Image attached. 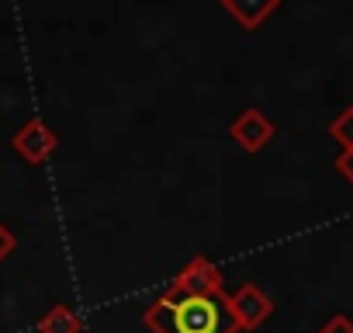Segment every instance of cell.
<instances>
[{
	"label": "cell",
	"mask_w": 353,
	"mask_h": 333,
	"mask_svg": "<svg viewBox=\"0 0 353 333\" xmlns=\"http://www.w3.org/2000/svg\"><path fill=\"white\" fill-rule=\"evenodd\" d=\"M14 250H18V236H14L4 222H0V260H8Z\"/></svg>",
	"instance_id": "10"
},
{
	"label": "cell",
	"mask_w": 353,
	"mask_h": 333,
	"mask_svg": "<svg viewBox=\"0 0 353 333\" xmlns=\"http://www.w3.org/2000/svg\"><path fill=\"white\" fill-rule=\"evenodd\" d=\"M329 139L339 142V149H353V104L343 108V111L329 122Z\"/></svg>",
	"instance_id": "8"
},
{
	"label": "cell",
	"mask_w": 353,
	"mask_h": 333,
	"mask_svg": "<svg viewBox=\"0 0 353 333\" xmlns=\"http://www.w3.org/2000/svg\"><path fill=\"white\" fill-rule=\"evenodd\" d=\"M332 166H336V174H339L346 184H353V149H339L336 160H332Z\"/></svg>",
	"instance_id": "9"
},
{
	"label": "cell",
	"mask_w": 353,
	"mask_h": 333,
	"mask_svg": "<svg viewBox=\"0 0 353 333\" xmlns=\"http://www.w3.org/2000/svg\"><path fill=\"white\" fill-rule=\"evenodd\" d=\"M319 333H353V319L339 312V316H332L325 326H319Z\"/></svg>",
	"instance_id": "11"
},
{
	"label": "cell",
	"mask_w": 353,
	"mask_h": 333,
	"mask_svg": "<svg viewBox=\"0 0 353 333\" xmlns=\"http://www.w3.org/2000/svg\"><path fill=\"white\" fill-rule=\"evenodd\" d=\"M222 11L246 32H256L277 8H281V0H219Z\"/></svg>",
	"instance_id": "6"
},
{
	"label": "cell",
	"mask_w": 353,
	"mask_h": 333,
	"mask_svg": "<svg viewBox=\"0 0 353 333\" xmlns=\"http://www.w3.org/2000/svg\"><path fill=\"white\" fill-rule=\"evenodd\" d=\"M222 281H225V274H222V267L215 260L191 257L181 271L173 274L170 292H176V295H219L222 292Z\"/></svg>",
	"instance_id": "5"
},
{
	"label": "cell",
	"mask_w": 353,
	"mask_h": 333,
	"mask_svg": "<svg viewBox=\"0 0 353 333\" xmlns=\"http://www.w3.org/2000/svg\"><path fill=\"white\" fill-rule=\"evenodd\" d=\"M39 333H83V319L73 305L56 302L39 316Z\"/></svg>",
	"instance_id": "7"
},
{
	"label": "cell",
	"mask_w": 353,
	"mask_h": 333,
	"mask_svg": "<svg viewBox=\"0 0 353 333\" xmlns=\"http://www.w3.org/2000/svg\"><path fill=\"white\" fill-rule=\"evenodd\" d=\"M229 305H232V316H236V323H239L243 333L260 330L274 316V298L256 281H243L236 292H229Z\"/></svg>",
	"instance_id": "4"
},
{
	"label": "cell",
	"mask_w": 353,
	"mask_h": 333,
	"mask_svg": "<svg viewBox=\"0 0 353 333\" xmlns=\"http://www.w3.org/2000/svg\"><path fill=\"white\" fill-rule=\"evenodd\" d=\"M274 135H277V125L267 118V111H260V108H243L232 122H229V139L243 149V153H260V149H267L270 142H274Z\"/></svg>",
	"instance_id": "3"
},
{
	"label": "cell",
	"mask_w": 353,
	"mask_h": 333,
	"mask_svg": "<svg viewBox=\"0 0 353 333\" xmlns=\"http://www.w3.org/2000/svg\"><path fill=\"white\" fill-rule=\"evenodd\" d=\"M11 146H14V153H18L28 166H42V163H49L52 153L59 149V135H56V129H49L46 118L35 115V118H28V122L14 132Z\"/></svg>",
	"instance_id": "2"
},
{
	"label": "cell",
	"mask_w": 353,
	"mask_h": 333,
	"mask_svg": "<svg viewBox=\"0 0 353 333\" xmlns=\"http://www.w3.org/2000/svg\"><path fill=\"white\" fill-rule=\"evenodd\" d=\"M142 323L152 333H243L236 316H232L229 292L176 295L166 288L152 305H145Z\"/></svg>",
	"instance_id": "1"
}]
</instances>
